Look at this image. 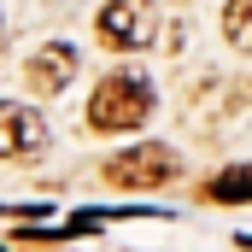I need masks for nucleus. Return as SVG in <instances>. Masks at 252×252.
Segmentation results:
<instances>
[{
	"label": "nucleus",
	"mask_w": 252,
	"mask_h": 252,
	"mask_svg": "<svg viewBox=\"0 0 252 252\" xmlns=\"http://www.w3.org/2000/svg\"><path fill=\"white\" fill-rule=\"evenodd\" d=\"M0 47H6V18H0Z\"/></svg>",
	"instance_id": "6e6552de"
},
{
	"label": "nucleus",
	"mask_w": 252,
	"mask_h": 252,
	"mask_svg": "<svg viewBox=\"0 0 252 252\" xmlns=\"http://www.w3.org/2000/svg\"><path fill=\"white\" fill-rule=\"evenodd\" d=\"M94 35L112 53H135V47H147L158 35V6L153 0H106L100 18H94Z\"/></svg>",
	"instance_id": "f03ea898"
},
{
	"label": "nucleus",
	"mask_w": 252,
	"mask_h": 252,
	"mask_svg": "<svg viewBox=\"0 0 252 252\" xmlns=\"http://www.w3.org/2000/svg\"><path fill=\"white\" fill-rule=\"evenodd\" d=\"M211 199L217 205H252V164H235V170H223V176H211Z\"/></svg>",
	"instance_id": "423d86ee"
},
{
	"label": "nucleus",
	"mask_w": 252,
	"mask_h": 252,
	"mask_svg": "<svg viewBox=\"0 0 252 252\" xmlns=\"http://www.w3.org/2000/svg\"><path fill=\"white\" fill-rule=\"evenodd\" d=\"M70 76H76V47L70 41H47V47H35L30 64H24V82L35 94H59V88H70Z\"/></svg>",
	"instance_id": "39448f33"
},
{
	"label": "nucleus",
	"mask_w": 252,
	"mask_h": 252,
	"mask_svg": "<svg viewBox=\"0 0 252 252\" xmlns=\"http://www.w3.org/2000/svg\"><path fill=\"white\" fill-rule=\"evenodd\" d=\"M147 118H153V82L141 70H106L88 94V112H82V124L94 135H129Z\"/></svg>",
	"instance_id": "f257e3e1"
},
{
	"label": "nucleus",
	"mask_w": 252,
	"mask_h": 252,
	"mask_svg": "<svg viewBox=\"0 0 252 252\" xmlns=\"http://www.w3.org/2000/svg\"><path fill=\"white\" fill-rule=\"evenodd\" d=\"M41 147H47L41 112H30L18 100H0V158H35Z\"/></svg>",
	"instance_id": "20e7f679"
},
{
	"label": "nucleus",
	"mask_w": 252,
	"mask_h": 252,
	"mask_svg": "<svg viewBox=\"0 0 252 252\" xmlns=\"http://www.w3.org/2000/svg\"><path fill=\"white\" fill-rule=\"evenodd\" d=\"M223 35H229V47L252 53V0H229L223 6Z\"/></svg>",
	"instance_id": "0eeeda50"
},
{
	"label": "nucleus",
	"mask_w": 252,
	"mask_h": 252,
	"mask_svg": "<svg viewBox=\"0 0 252 252\" xmlns=\"http://www.w3.org/2000/svg\"><path fill=\"white\" fill-rule=\"evenodd\" d=\"M170 176H176V158L158 141H141V147H124V153L106 158V182L112 188H158Z\"/></svg>",
	"instance_id": "7ed1b4c3"
}]
</instances>
